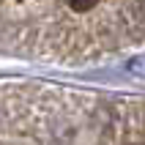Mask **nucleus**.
<instances>
[{
	"label": "nucleus",
	"mask_w": 145,
	"mask_h": 145,
	"mask_svg": "<svg viewBox=\"0 0 145 145\" xmlns=\"http://www.w3.org/2000/svg\"><path fill=\"white\" fill-rule=\"evenodd\" d=\"M3 52L85 66L145 41V0H0Z\"/></svg>",
	"instance_id": "f257e3e1"
},
{
	"label": "nucleus",
	"mask_w": 145,
	"mask_h": 145,
	"mask_svg": "<svg viewBox=\"0 0 145 145\" xmlns=\"http://www.w3.org/2000/svg\"><path fill=\"white\" fill-rule=\"evenodd\" d=\"M3 145H145V96L6 82Z\"/></svg>",
	"instance_id": "f03ea898"
}]
</instances>
